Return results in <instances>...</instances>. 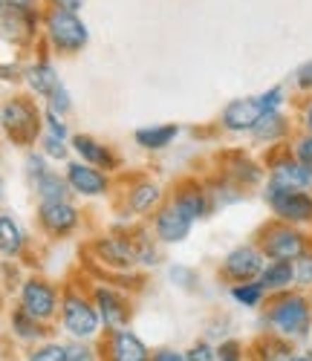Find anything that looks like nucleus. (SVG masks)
I'll return each instance as SVG.
<instances>
[{"mask_svg":"<svg viewBox=\"0 0 312 361\" xmlns=\"http://www.w3.org/2000/svg\"><path fill=\"white\" fill-rule=\"evenodd\" d=\"M266 321L280 336H304L309 329V304L301 295H284L269 307Z\"/></svg>","mask_w":312,"mask_h":361,"instance_id":"f257e3e1","label":"nucleus"},{"mask_svg":"<svg viewBox=\"0 0 312 361\" xmlns=\"http://www.w3.org/2000/svg\"><path fill=\"white\" fill-rule=\"evenodd\" d=\"M47 29L49 38L61 52H78L81 47H87V26L76 18V12L67 9H52L47 18Z\"/></svg>","mask_w":312,"mask_h":361,"instance_id":"f03ea898","label":"nucleus"},{"mask_svg":"<svg viewBox=\"0 0 312 361\" xmlns=\"http://www.w3.org/2000/svg\"><path fill=\"white\" fill-rule=\"evenodd\" d=\"M266 200L272 205V212L287 220V223H306L312 220V197L304 191H287V188H266Z\"/></svg>","mask_w":312,"mask_h":361,"instance_id":"7ed1b4c3","label":"nucleus"},{"mask_svg":"<svg viewBox=\"0 0 312 361\" xmlns=\"http://www.w3.org/2000/svg\"><path fill=\"white\" fill-rule=\"evenodd\" d=\"M102 326V318H99V310L87 304L84 298L78 295H70L64 300V329L76 338H92L99 333Z\"/></svg>","mask_w":312,"mask_h":361,"instance_id":"20e7f679","label":"nucleus"},{"mask_svg":"<svg viewBox=\"0 0 312 361\" xmlns=\"http://www.w3.org/2000/svg\"><path fill=\"white\" fill-rule=\"evenodd\" d=\"M0 122L15 136V142H32L38 136V113L26 99H12L0 110Z\"/></svg>","mask_w":312,"mask_h":361,"instance_id":"39448f33","label":"nucleus"},{"mask_svg":"<svg viewBox=\"0 0 312 361\" xmlns=\"http://www.w3.org/2000/svg\"><path fill=\"white\" fill-rule=\"evenodd\" d=\"M55 307H58V295H55V289H52L47 281L32 278V281H26V283H23V292H20V310H23L29 318L47 321V318H52Z\"/></svg>","mask_w":312,"mask_h":361,"instance_id":"423d86ee","label":"nucleus"},{"mask_svg":"<svg viewBox=\"0 0 312 361\" xmlns=\"http://www.w3.org/2000/svg\"><path fill=\"white\" fill-rule=\"evenodd\" d=\"M306 252V240L289 226H277L263 237V255L272 260H298Z\"/></svg>","mask_w":312,"mask_h":361,"instance_id":"0eeeda50","label":"nucleus"},{"mask_svg":"<svg viewBox=\"0 0 312 361\" xmlns=\"http://www.w3.org/2000/svg\"><path fill=\"white\" fill-rule=\"evenodd\" d=\"M263 272V252L255 246H240L223 260V275L246 283Z\"/></svg>","mask_w":312,"mask_h":361,"instance_id":"6e6552de","label":"nucleus"},{"mask_svg":"<svg viewBox=\"0 0 312 361\" xmlns=\"http://www.w3.org/2000/svg\"><path fill=\"white\" fill-rule=\"evenodd\" d=\"M41 223L52 234H67L78 226V212L70 200H41Z\"/></svg>","mask_w":312,"mask_h":361,"instance_id":"1a4fd4ad","label":"nucleus"},{"mask_svg":"<svg viewBox=\"0 0 312 361\" xmlns=\"http://www.w3.org/2000/svg\"><path fill=\"white\" fill-rule=\"evenodd\" d=\"M67 185L84 197H99L107 191V176L87 162H70L67 165Z\"/></svg>","mask_w":312,"mask_h":361,"instance_id":"9d476101","label":"nucleus"},{"mask_svg":"<svg viewBox=\"0 0 312 361\" xmlns=\"http://www.w3.org/2000/svg\"><path fill=\"white\" fill-rule=\"evenodd\" d=\"M275 188H287V191H304L312 185V171L298 162V159H287V162H277L272 168V183Z\"/></svg>","mask_w":312,"mask_h":361,"instance_id":"9b49d317","label":"nucleus"},{"mask_svg":"<svg viewBox=\"0 0 312 361\" xmlns=\"http://www.w3.org/2000/svg\"><path fill=\"white\" fill-rule=\"evenodd\" d=\"M263 116L260 99H237L223 110V125L229 130H252Z\"/></svg>","mask_w":312,"mask_h":361,"instance_id":"f8f14e48","label":"nucleus"},{"mask_svg":"<svg viewBox=\"0 0 312 361\" xmlns=\"http://www.w3.org/2000/svg\"><path fill=\"white\" fill-rule=\"evenodd\" d=\"M191 217H185L176 205H168L156 214V237L165 240V243H179V240L188 237L191 231Z\"/></svg>","mask_w":312,"mask_h":361,"instance_id":"ddd939ff","label":"nucleus"},{"mask_svg":"<svg viewBox=\"0 0 312 361\" xmlns=\"http://www.w3.org/2000/svg\"><path fill=\"white\" fill-rule=\"evenodd\" d=\"M96 310H99V318L107 329H121L128 324V307H124V300L113 289L96 292Z\"/></svg>","mask_w":312,"mask_h":361,"instance_id":"4468645a","label":"nucleus"},{"mask_svg":"<svg viewBox=\"0 0 312 361\" xmlns=\"http://www.w3.org/2000/svg\"><path fill=\"white\" fill-rule=\"evenodd\" d=\"M110 347H113V361H150L148 347L131 329H116Z\"/></svg>","mask_w":312,"mask_h":361,"instance_id":"2eb2a0df","label":"nucleus"},{"mask_svg":"<svg viewBox=\"0 0 312 361\" xmlns=\"http://www.w3.org/2000/svg\"><path fill=\"white\" fill-rule=\"evenodd\" d=\"M99 257L110 266H121L128 269L133 266L139 257H136V246H131L128 240H119V237H110V240H102L99 243Z\"/></svg>","mask_w":312,"mask_h":361,"instance_id":"dca6fc26","label":"nucleus"},{"mask_svg":"<svg viewBox=\"0 0 312 361\" xmlns=\"http://www.w3.org/2000/svg\"><path fill=\"white\" fill-rule=\"evenodd\" d=\"M73 147L81 154V159L87 162V165H92V168H113L116 165V159H113V154L104 147V145H99L96 139H90V136H76L73 139Z\"/></svg>","mask_w":312,"mask_h":361,"instance_id":"f3484780","label":"nucleus"},{"mask_svg":"<svg viewBox=\"0 0 312 361\" xmlns=\"http://www.w3.org/2000/svg\"><path fill=\"white\" fill-rule=\"evenodd\" d=\"M260 278V286L263 289H287L292 281H295V269H292V260H272L269 266H263V272L258 275Z\"/></svg>","mask_w":312,"mask_h":361,"instance_id":"a211bd4d","label":"nucleus"},{"mask_svg":"<svg viewBox=\"0 0 312 361\" xmlns=\"http://www.w3.org/2000/svg\"><path fill=\"white\" fill-rule=\"evenodd\" d=\"M26 81H29V87L35 90V93H41V96H52L55 90L61 87V81H58V75H55V70L49 67V64H32V67H26Z\"/></svg>","mask_w":312,"mask_h":361,"instance_id":"6ab92c4d","label":"nucleus"},{"mask_svg":"<svg viewBox=\"0 0 312 361\" xmlns=\"http://www.w3.org/2000/svg\"><path fill=\"white\" fill-rule=\"evenodd\" d=\"M174 205L179 208L185 217H191V220H200V217L208 212V200H205V194H203L200 188H185V191L176 197Z\"/></svg>","mask_w":312,"mask_h":361,"instance_id":"aec40b11","label":"nucleus"},{"mask_svg":"<svg viewBox=\"0 0 312 361\" xmlns=\"http://www.w3.org/2000/svg\"><path fill=\"white\" fill-rule=\"evenodd\" d=\"M23 249V228L12 220L0 214V252L4 255H18Z\"/></svg>","mask_w":312,"mask_h":361,"instance_id":"412c9836","label":"nucleus"},{"mask_svg":"<svg viewBox=\"0 0 312 361\" xmlns=\"http://www.w3.org/2000/svg\"><path fill=\"white\" fill-rule=\"evenodd\" d=\"M252 130H255V136H258L260 142H272V139L284 136L287 122H284V116H280L277 110H269V113H263V116L258 118V125H255Z\"/></svg>","mask_w":312,"mask_h":361,"instance_id":"4be33fe9","label":"nucleus"},{"mask_svg":"<svg viewBox=\"0 0 312 361\" xmlns=\"http://www.w3.org/2000/svg\"><path fill=\"white\" fill-rule=\"evenodd\" d=\"M176 128L174 125H162V128H142V130H136V142L142 145V147H150V150H156V147H165V145H171L174 139H176Z\"/></svg>","mask_w":312,"mask_h":361,"instance_id":"5701e85b","label":"nucleus"},{"mask_svg":"<svg viewBox=\"0 0 312 361\" xmlns=\"http://www.w3.org/2000/svg\"><path fill=\"white\" fill-rule=\"evenodd\" d=\"M160 202V185H153V183H139L131 194V212L136 214H145L150 212V208Z\"/></svg>","mask_w":312,"mask_h":361,"instance_id":"b1692460","label":"nucleus"},{"mask_svg":"<svg viewBox=\"0 0 312 361\" xmlns=\"http://www.w3.org/2000/svg\"><path fill=\"white\" fill-rule=\"evenodd\" d=\"M263 286H260V281L255 283V281H246V283H237L234 289H232V298L234 300H240L243 307H258L260 300H263Z\"/></svg>","mask_w":312,"mask_h":361,"instance_id":"393cba45","label":"nucleus"},{"mask_svg":"<svg viewBox=\"0 0 312 361\" xmlns=\"http://www.w3.org/2000/svg\"><path fill=\"white\" fill-rule=\"evenodd\" d=\"M29 361H70L67 358V344L61 347V344H44L38 347L32 355H29Z\"/></svg>","mask_w":312,"mask_h":361,"instance_id":"a878e982","label":"nucleus"},{"mask_svg":"<svg viewBox=\"0 0 312 361\" xmlns=\"http://www.w3.org/2000/svg\"><path fill=\"white\" fill-rule=\"evenodd\" d=\"M292 269H295L298 283H312V255L309 252H304L298 260H292Z\"/></svg>","mask_w":312,"mask_h":361,"instance_id":"bb28decb","label":"nucleus"},{"mask_svg":"<svg viewBox=\"0 0 312 361\" xmlns=\"http://www.w3.org/2000/svg\"><path fill=\"white\" fill-rule=\"evenodd\" d=\"M295 159H298V162H304V165L312 171V133L295 142Z\"/></svg>","mask_w":312,"mask_h":361,"instance_id":"cd10ccee","label":"nucleus"},{"mask_svg":"<svg viewBox=\"0 0 312 361\" xmlns=\"http://www.w3.org/2000/svg\"><path fill=\"white\" fill-rule=\"evenodd\" d=\"M49 110H52L55 116H61V113H67V110H70V96H67V90H64V87H58L55 93L49 96Z\"/></svg>","mask_w":312,"mask_h":361,"instance_id":"c85d7f7f","label":"nucleus"},{"mask_svg":"<svg viewBox=\"0 0 312 361\" xmlns=\"http://www.w3.org/2000/svg\"><path fill=\"white\" fill-rule=\"evenodd\" d=\"M29 324H35V318H29L26 312H20V315H15V329L20 336H26V338H32V336H38L41 333V326H29Z\"/></svg>","mask_w":312,"mask_h":361,"instance_id":"c756f323","label":"nucleus"},{"mask_svg":"<svg viewBox=\"0 0 312 361\" xmlns=\"http://www.w3.org/2000/svg\"><path fill=\"white\" fill-rule=\"evenodd\" d=\"M44 147H47V154L52 157V159H64L67 157V147H64V142L61 139H55V136H49V133H44Z\"/></svg>","mask_w":312,"mask_h":361,"instance_id":"7c9ffc66","label":"nucleus"},{"mask_svg":"<svg viewBox=\"0 0 312 361\" xmlns=\"http://www.w3.org/2000/svg\"><path fill=\"white\" fill-rule=\"evenodd\" d=\"M258 99H260V107H263V113H269V110H277V107H280V102H284V90H280V87H275V90H269V93L258 96Z\"/></svg>","mask_w":312,"mask_h":361,"instance_id":"2f4dec72","label":"nucleus"},{"mask_svg":"<svg viewBox=\"0 0 312 361\" xmlns=\"http://www.w3.org/2000/svg\"><path fill=\"white\" fill-rule=\"evenodd\" d=\"M185 358L188 361H217V350H211V344H194Z\"/></svg>","mask_w":312,"mask_h":361,"instance_id":"473e14b6","label":"nucleus"},{"mask_svg":"<svg viewBox=\"0 0 312 361\" xmlns=\"http://www.w3.org/2000/svg\"><path fill=\"white\" fill-rule=\"evenodd\" d=\"M217 361H243V353H240V344L237 341H226L217 350Z\"/></svg>","mask_w":312,"mask_h":361,"instance_id":"72a5a7b5","label":"nucleus"},{"mask_svg":"<svg viewBox=\"0 0 312 361\" xmlns=\"http://www.w3.org/2000/svg\"><path fill=\"white\" fill-rule=\"evenodd\" d=\"M67 358L70 361H96V353L84 344H67Z\"/></svg>","mask_w":312,"mask_h":361,"instance_id":"f704fd0d","label":"nucleus"},{"mask_svg":"<svg viewBox=\"0 0 312 361\" xmlns=\"http://www.w3.org/2000/svg\"><path fill=\"white\" fill-rule=\"evenodd\" d=\"M150 361H188L182 353H176V350H162V353H156Z\"/></svg>","mask_w":312,"mask_h":361,"instance_id":"c9c22d12","label":"nucleus"},{"mask_svg":"<svg viewBox=\"0 0 312 361\" xmlns=\"http://www.w3.org/2000/svg\"><path fill=\"white\" fill-rule=\"evenodd\" d=\"M298 84H301V87H312V61L298 70Z\"/></svg>","mask_w":312,"mask_h":361,"instance_id":"e433bc0d","label":"nucleus"},{"mask_svg":"<svg viewBox=\"0 0 312 361\" xmlns=\"http://www.w3.org/2000/svg\"><path fill=\"white\" fill-rule=\"evenodd\" d=\"M55 9H67V12H78L84 0H52Z\"/></svg>","mask_w":312,"mask_h":361,"instance_id":"4c0bfd02","label":"nucleus"},{"mask_svg":"<svg viewBox=\"0 0 312 361\" xmlns=\"http://www.w3.org/2000/svg\"><path fill=\"white\" fill-rule=\"evenodd\" d=\"M304 122H306V128H309V133H312V104L304 110Z\"/></svg>","mask_w":312,"mask_h":361,"instance_id":"58836bf2","label":"nucleus"},{"mask_svg":"<svg viewBox=\"0 0 312 361\" xmlns=\"http://www.w3.org/2000/svg\"><path fill=\"white\" fill-rule=\"evenodd\" d=\"M287 361H312L309 355H295V358H287Z\"/></svg>","mask_w":312,"mask_h":361,"instance_id":"ea45409f","label":"nucleus"},{"mask_svg":"<svg viewBox=\"0 0 312 361\" xmlns=\"http://www.w3.org/2000/svg\"><path fill=\"white\" fill-rule=\"evenodd\" d=\"M0 197H4V185H0Z\"/></svg>","mask_w":312,"mask_h":361,"instance_id":"a19ab883","label":"nucleus"}]
</instances>
